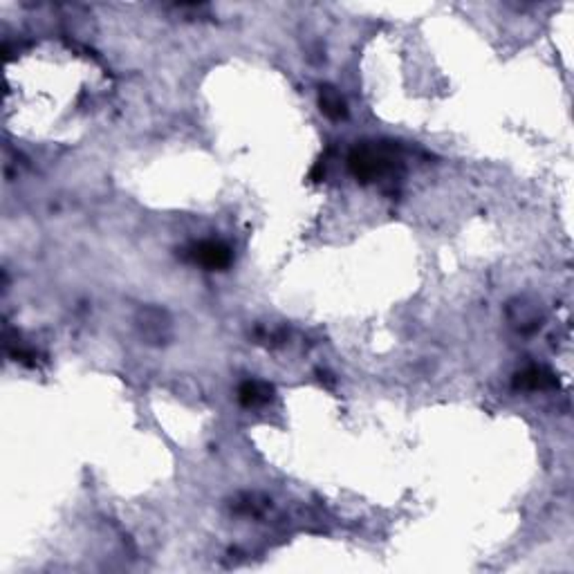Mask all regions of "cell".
<instances>
[{
    "label": "cell",
    "instance_id": "2",
    "mask_svg": "<svg viewBox=\"0 0 574 574\" xmlns=\"http://www.w3.org/2000/svg\"><path fill=\"white\" fill-rule=\"evenodd\" d=\"M321 108L332 119H339L346 114V103L334 88H321Z\"/></svg>",
    "mask_w": 574,
    "mask_h": 574
},
{
    "label": "cell",
    "instance_id": "3",
    "mask_svg": "<svg viewBox=\"0 0 574 574\" xmlns=\"http://www.w3.org/2000/svg\"><path fill=\"white\" fill-rule=\"evenodd\" d=\"M241 399H243V404H247V406L263 404V401L270 399V388H267L265 384H258V381H250V384H245L241 388Z\"/></svg>",
    "mask_w": 574,
    "mask_h": 574
},
{
    "label": "cell",
    "instance_id": "1",
    "mask_svg": "<svg viewBox=\"0 0 574 574\" xmlns=\"http://www.w3.org/2000/svg\"><path fill=\"white\" fill-rule=\"evenodd\" d=\"M195 261L202 263L205 267L216 270V267H227L229 261H232V254H229L225 245L209 241V243H202L195 247Z\"/></svg>",
    "mask_w": 574,
    "mask_h": 574
}]
</instances>
